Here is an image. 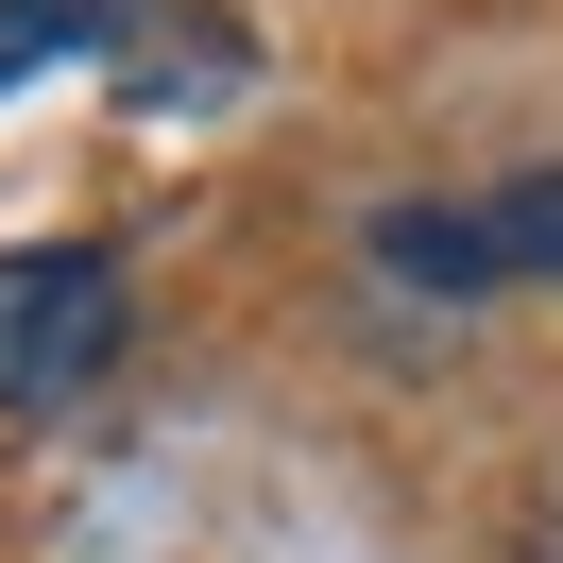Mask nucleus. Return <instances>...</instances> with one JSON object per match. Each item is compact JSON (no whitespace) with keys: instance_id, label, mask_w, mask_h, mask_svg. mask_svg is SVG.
I'll return each mask as SVG.
<instances>
[{"instance_id":"nucleus-1","label":"nucleus","mask_w":563,"mask_h":563,"mask_svg":"<svg viewBox=\"0 0 563 563\" xmlns=\"http://www.w3.org/2000/svg\"><path fill=\"white\" fill-rule=\"evenodd\" d=\"M103 358H120V256L86 240L0 256V410H69Z\"/></svg>"},{"instance_id":"nucleus-2","label":"nucleus","mask_w":563,"mask_h":563,"mask_svg":"<svg viewBox=\"0 0 563 563\" xmlns=\"http://www.w3.org/2000/svg\"><path fill=\"white\" fill-rule=\"evenodd\" d=\"M376 274L393 290H444V308H478V206H376Z\"/></svg>"},{"instance_id":"nucleus-3","label":"nucleus","mask_w":563,"mask_h":563,"mask_svg":"<svg viewBox=\"0 0 563 563\" xmlns=\"http://www.w3.org/2000/svg\"><path fill=\"white\" fill-rule=\"evenodd\" d=\"M478 274H495V290H512V274H563V172L478 188Z\"/></svg>"},{"instance_id":"nucleus-4","label":"nucleus","mask_w":563,"mask_h":563,"mask_svg":"<svg viewBox=\"0 0 563 563\" xmlns=\"http://www.w3.org/2000/svg\"><path fill=\"white\" fill-rule=\"evenodd\" d=\"M103 35V0H0V86L35 69V52H86Z\"/></svg>"},{"instance_id":"nucleus-5","label":"nucleus","mask_w":563,"mask_h":563,"mask_svg":"<svg viewBox=\"0 0 563 563\" xmlns=\"http://www.w3.org/2000/svg\"><path fill=\"white\" fill-rule=\"evenodd\" d=\"M529 563H563V495H547V512H529Z\"/></svg>"}]
</instances>
